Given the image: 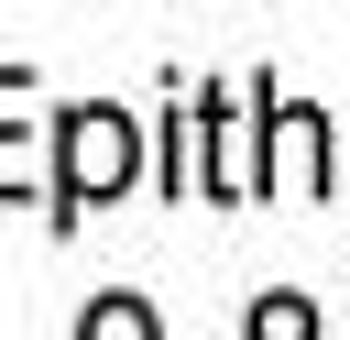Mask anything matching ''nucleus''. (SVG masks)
<instances>
[{
  "label": "nucleus",
  "mask_w": 350,
  "mask_h": 340,
  "mask_svg": "<svg viewBox=\"0 0 350 340\" xmlns=\"http://www.w3.org/2000/svg\"><path fill=\"white\" fill-rule=\"evenodd\" d=\"M262 186H273V197H328V186H339V165H328V110L262 99Z\"/></svg>",
  "instance_id": "obj_2"
},
{
  "label": "nucleus",
  "mask_w": 350,
  "mask_h": 340,
  "mask_svg": "<svg viewBox=\"0 0 350 340\" xmlns=\"http://www.w3.org/2000/svg\"><path fill=\"white\" fill-rule=\"evenodd\" d=\"M55 219H88V208H109L131 175H142V121L131 110H109V99H77L66 121H55Z\"/></svg>",
  "instance_id": "obj_1"
},
{
  "label": "nucleus",
  "mask_w": 350,
  "mask_h": 340,
  "mask_svg": "<svg viewBox=\"0 0 350 340\" xmlns=\"http://www.w3.org/2000/svg\"><path fill=\"white\" fill-rule=\"evenodd\" d=\"M77 340H164V329H153V307H142V296H98V307L77 318Z\"/></svg>",
  "instance_id": "obj_3"
},
{
  "label": "nucleus",
  "mask_w": 350,
  "mask_h": 340,
  "mask_svg": "<svg viewBox=\"0 0 350 340\" xmlns=\"http://www.w3.org/2000/svg\"><path fill=\"white\" fill-rule=\"evenodd\" d=\"M33 77L22 66H0V99H22ZM22 175H33V143H22V121H0V197H22Z\"/></svg>",
  "instance_id": "obj_4"
},
{
  "label": "nucleus",
  "mask_w": 350,
  "mask_h": 340,
  "mask_svg": "<svg viewBox=\"0 0 350 340\" xmlns=\"http://www.w3.org/2000/svg\"><path fill=\"white\" fill-rule=\"evenodd\" d=\"M252 340H317V307L306 296H252Z\"/></svg>",
  "instance_id": "obj_5"
}]
</instances>
